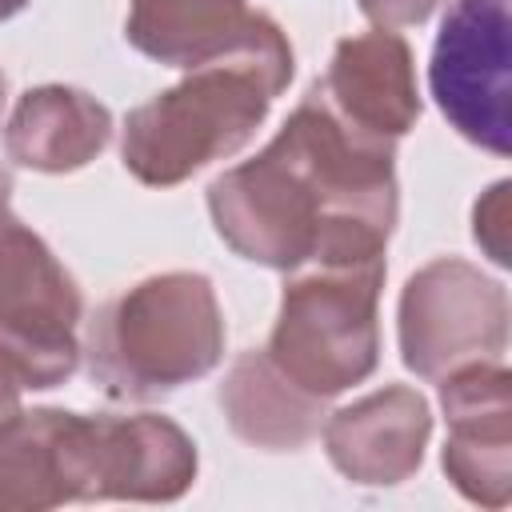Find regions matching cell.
<instances>
[{"label":"cell","mask_w":512,"mask_h":512,"mask_svg":"<svg viewBox=\"0 0 512 512\" xmlns=\"http://www.w3.org/2000/svg\"><path fill=\"white\" fill-rule=\"evenodd\" d=\"M324 452L332 468L364 488H396L424 464L432 408L408 384H384L324 420Z\"/></svg>","instance_id":"cell-11"},{"label":"cell","mask_w":512,"mask_h":512,"mask_svg":"<svg viewBox=\"0 0 512 512\" xmlns=\"http://www.w3.org/2000/svg\"><path fill=\"white\" fill-rule=\"evenodd\" d=\"M24 8H28V0H0V20H12Z\"/></svg>","instance_id":"cell-20"},{"label":"cell","mask_w":512,"mask_h":512,"mask_svg":"<svg viewBox=\"0 0 512 512\" xmlns=\"http://www.w3.org/2000/svg\"><path fill=\"white\" fill-rule=\"evenodd\" d=\"M400 360L420 380H440L472 360H500L508 348V288L460 256L416 268L396 304Z\"/></svg>","instance_id":"cell-6"},{"label":"cell","mask_w":512,"mask_h":512,"mask_svg":"<svg viewBox=\"0 0 512 512\" xmlns=\"http://www.w3.org/2000/svg\"><path fill=\"white\" fill-rule=\"evenodd\" d=\"M356 4L376 28H416L440 8V0H356Z\"/></svg>","instance_id":"cell-17"},{"label":"cell","mask_w":512,"mask_h":512,"mask_svg":"<svg viewBox=\"0 0 512 512\" xmlns=\"http://www.w3.org/2000/svg\"><path fill=\"white\" fill-rule=\"evenodd\" d=\"M384 276V256L296 272L280 292L268 360L320 400L364 384L380 364Z\"/></svg>","instance_id":"cell-4"},{"label":"cell","mask_w":512,"mask_h":512,"mask_svg":"<svg viewBox=\"0 0 512 512\" xmlns=\"http://www.w3.org/2000/svg\"><path fill=\"white\" fill-rule=\"evenodd\" d=\"M124 36L140 56L184 72L216 60L296 64L284 28L248 0H128Z\"/></svg>","instance_id":"cell-8"},{"label":"cell","mask_w":512,"mask_h":512,"mask_svg":"<svg viewBox=\"0 0 512 512\" xmlns=\"http://www.w3.org/2000/svg\"><path fill=\"white\" fill-rule=\"evenodd\" d=\"M12 220H16V212H12V172L0 168V228L12 224Z\"/></svg>","instance_id":"cell-18"},{"label":"cell","mask_w":512,"mask_h":512,"mask_svg":"<svg viewBox=\"0 0 512 512\" xmlns=\"http://www.w3.org/2000/svg\"><path fill=\"white\" fill-rule=\"evenodd\" d=\"M88 500L172 504L200 472L196 440L156 412H96L84 416Z\"/></svg>","instance_id":"cell-10"},{"label":"cell","mask_w":512,"mask_h":512,"mask_svg":"<svg viewBox=\"0 0 512 512\" xmlns=\"http://www.w3.org/2000/svg\"><path fill=\"white\" fill-rule=\"evenodd\" d=\"M224 312L204 272H156L112 296L92 320L84 360L112 400H160L224 360Z\"/></svg>","instance_id":"cell-2"},{"label":"cell","mask_w":512,"mask_h":512,"mask_svg":"<svg viewBox=\"0 0 512 512\" xmlns=\"http://www.w3.org/2000/svg\"><path fill=\"white\" fill-rule=\"evenodd\" d=\"M88 500L84 412L16 408L0 420V512H48Z\"/></svg>","instance_id":"cell-13"},{"label":"cell","mask_w":512,"mask_h":512,"mask_svg":"<svg viewBox=\"0 0 512 512\" xmlns=\"http://www.w3.org/2000/svg\"><path fill=\"white\" fill-rule=\"evenodd\" d=\"M312 88L344 124L380 140L408 136L424 112L412 44L396 28L344 36L332 48L328 72Z\"/></svg>","instance_id":"cell-12"},{"label":"cell","mask_w":512,"mask_h":512,"mask_svg":"<svg viewBox=\"0 0 512 512\" xmlns=\"http://www.w3.org/2000/svg\"><path fill=\"white\" fill-rule=\"evenodd\" d=\"M216 400L228 428L264 452H296L320 436L328 420V400L292 384L264 348H248L232 360Z\"/></svg>","instance_id":"cell-15"},{"label":"cell","mask_w":512,"mask_h":512,"mask_svg":"<svg viewBox=\"0 0 512 512\" xmlns=\"http://www.w3.org/2000/svg\"><path fill=\"white\" fill-rule=\"evenodd\" d=\"M0 108H4V72H0Z\"/></svg>","instance_id":"cell-21"},{"label":"cell","mask_w":512,"mask_h":512,"mask_svg":"<svg viewBox=\"0 0 512 512\" xmlns=\"http://www.w3.org/2000/svg\"><path fill=\"white\" fill-rule=\"evenodd\" d=\"M448 440L440 452L452 488L480 504L512 500V372L504 360H472L440 376Z\"/></svg>","instance_id":"cell-9"},{"label":"cell","mask_w":512,"mask_h":512,"mask_svg":"<svg viewBox=\"0 0 512 512\" xmlns=\"http://www.w3.org/2000/svg\"><path fill=\"white\" fill-rule=\"evenodd\" d=\"M508 192H512V180H496L472 204V240L484 248V256L496 268L512 264V248H508Z\"/></svg>","instance_id":"cell-16"},{"label":"cell","mask_w":512,"mask_h":512,"mask_svg":"<svg viewBox=\"0 0 512 512\" xmlns=\"http://www.w3.org/2000/svg\"><path fill=\"white\" fill-rule=\"evenodd\" d=\"M20 408V384H12L4 372H0V420L12 416Z\"/></svg>","instance_id":"cell-19"},{"label":"cell","mask_w":512,"mask_h":512,"mask_svg":"<svg viewBox=\"0 0 512 512\" xmlns=\"http://www.w3.org/2000/svg\"><path fill=\"white\" fill-rule=\"evenodd\" d=\"M216 236L276 272L384 256L396 216V140L344 124L316 88L244 164L208 184Z\"/></svg>","instance_id":"cell-1"},{"label":"cell","mask_w":512,"mask_h":512,"mask_svg":"<svg viewBox=\"0 0 512 512\" xmlns=\"http://www.w3.org/2000/svg\"><path fill=\"white\" fill-rule=\"evenodd\" d=\"M112 140V112L84 88L72 84H36L28 88L8 124L4 152L16 168L28 172H80Z\"/></svg>","instance_id":"cell-14"},{"label":"cell","mask_w":512,"mask_h":512,"mask_svg":"<svg viewBox=\"0 0 512 512\" xmlns=\"http://www.w3.org/2000/svg\"><path fill=\"white\" fill-rule=\"evenodd\" d=\"M444 120L492 156L512 152V0H452L428 64Z\"/></svg>","instance_id":"cell-7"},{"label":"cell","mask_w":512,"mask_h":512,"mask_svg":"<svg viewBox=\"0 0 512 512\" xmlns=\"http://www.w3.org/2000/svg\"><path fill=\"white\" fill-rule=\"evenodd\" d=\"M84 296L20 216L0 228V372L32 392L60 388L80 356Z\"/></svg>","instance_id":"cell-5"},{"label":"cell","mask_w":512,"mask_h":512,"mask_svg":"<svg viewBox=\"0 0 512 512\" xmlns=\"http://www.w3.org/2000/svg\"><path fill=\"white\" fill-rule=\"evenodd\" d=\"M296 64L216 60L124 116L120 160L148 188H176L200 168L236 156L292 84Z\"/></svg>","instance_id":"cell-3"}]
</instances>
